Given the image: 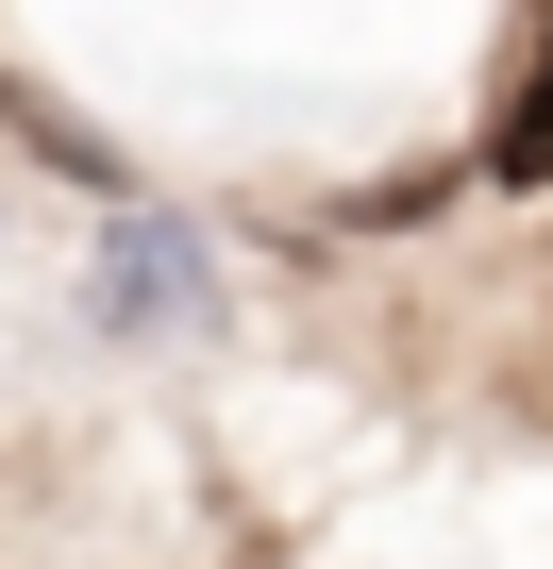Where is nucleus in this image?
<instances>
[{
	"instance_id": "obj_1",
	"label": "nucleus",
	"mask_w": 553,
	"mask_h": 569,
	"mask_svg": "<svg viewBox=\"0 0 553 569\" xmlns=\"http://www.w3.org/2000/svg\"><path fill=\"white\" fill-rule=\"evenodd\" d=\"M486 168H503V184H553V0H536V51H520V101H503Z\"/></svg>"
}]
</instances>
